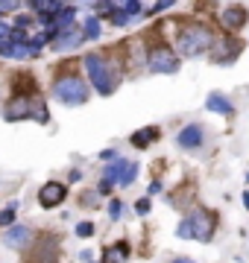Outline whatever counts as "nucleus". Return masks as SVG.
Segmentation results:
<instances>
[{
    "mask_svg": "<svg viewBox=\"0 0 249 263\" xmlns=\"http://www.w3.org/2000/svg\"><path fill=\"white\" fill-rule=\"evenodd\" d=\"M85 73H88V82L94 85L103 97L115 94L117 85H120V73H117L115 62L109 56H103V53H88L85 56Z\"/></svg>",
    "mask_w": 249,
    "mask_h": 263,
    "instance_id": "1",
    "label": "nucleus"
},
{
    "mask_svg": "<svg viewBox=\"0 0 249 263\" xmlns=\"http://www.w3.org/2000/svg\"><path fill=\"white\" fill-rule=\"evenodd\" d=\"M214 216L205 214V211H191V214L182 216V222L176 226V237L179 240H197V243H211L214 237Z\"/></svg>",
    "mask_w": 249,
    "mask_h": 263,
    "instance_id": "2",
    "label": "nucleus"
},
{
    "mask_svg": "<svg viewBox=\"0 0 249 263\" xmlns=\"http://www.w3.org/2000/svg\"><path fill=\"white\" fill-rule=\"evenodd\" d=\"M88 94H91L88 82L77 73H65L53 82V100L62 105H82L88 103Z\"/></svg>",
    "mask_w": 249,
    "mask_h": 263,
    "instance_id": "3",
    "label": "nucleus"
},
{
    "mask_svg": "<svg viewBox=\"0 0 249 263\" xmlns=\"http://www.w3.org/2000/svg\"><path fill=\"white\" fill-rule=\"evenodd\" d=\"M208 47H211V29L200 27V24L182 27L179 32H176V50H179V56L197 59V56H202Z\"/></svg>",
    "mask_w": 249,
    "mask_h": 263,
    "instance_id": "4",
    "label": "nucleus"
},
{
    "mask_svg": "<svg viewBox=\"0 0 249 263\" xmlns=\"http://www.w3.org/2000/svg\"><path fill=\"white\" fill-rule=\"evenodd\" d=\"M179 67H182L179 53H173L167 47H153L147 56V70H153V73H176Z\"/></svg>",
    "mask_w": 249,
    "mask_h": 263,
    "instance_id": "5",
    "label": "nucleus"
},
{
    "mask_svg": "<svg viewBox=\"0 0 249 263\" xmlns=\"http://www.w3.org/2000/svg\"><path fill=\"white\" fill-rule=\"evenodd\" d=\"M65 199H67V187L62 184V181H47V184H41V190H39V205L44 208V211H53V208H59Z\"/></svg>",
    "mask_w": 249,
    "mask_h": 263,
    "instance_id": "6",
    "label": "nucleus"
},
{
    "mask_svg": "<svg viewBox=\"0 0 249 263\" xmlns=\"http://www.w3.org/2000/svg\"><path fill=\"white\" fill-rule=\"evenodd\" d=\"M202 141H205V129H202L200 123H188L185 129L176 132V146H179V149H188V152L200 149Z\"/></svg>",
    "mask_w": 249,
    "mask_h": 263,
    "instance_id": "7",
    "label": "nucleus"
},
{
    "mask_svg": "<svg viewBox=\"0 0 249 263\" xmlns=\"http://www.w3.org/2000/svg\"><path fill=\"white\" fill-rule=\"evenodd\" d=\"M35 111L39 108H32L27 97H12L9 105L3 108V117H6V123H18V120H27V117H35Z\"/></svg>",
    "mask_w": 249,
    "mask_h": 263,
    "instance_id": "8",
    "label": "nucleus"
},
{
    "mask_svg": "<svg viewBox=\"0 0 249 263\" xmlns=\"http://www.w3.org/2000/svg\"><path fill=\"white\" fill-rule=\"evenodd\" d=\"M29 243H32V228L29 226H9L6 234H3V246L12 249V252H21V249H27Z\"/></svg>",
    "mask_w": 249,
    "mask_h": 263,
    "instance_id": "9",
    "label": "nucleus"
},
{
    "mask_svg": "<svg viewBox=\"0 0 249 263\" xmlns=\"http://www.w3.org/2000/svg\"><path fill=\"white\" fill-rule=\"evenodd\" d=\"M82 41H85V32H82V27L62 29V32L53 38V50H56V53H67V50H77Z\"/></svg>",
    "mask_w": 249,
    "mask_h": 263,
    "instance_id": "10",
    "label": "nucleus"
},
{
    "mask_svg": "<svg viewBox=\"0 0 249 263\" xmlns=\"http://www.w3.org/2000/svg\"><path fill=\"white\" fill-rule=\"evenodd\" d=\"M158 135L162 132L155 129V126H144V129H138V132H132V138H129V143H132L135 149H150L155 141H158Z\"/></svg>",
    "mask_w": 249,
    "mask_h": 263,
    "instance_id": "11",
    "label": "nucleus"
},
{
    "mask_svg": "<svg viewBox=\"0 0 249 263\" xmlns=\"http://www.w3.org/2000/svg\"><path fill=\"white\" fill-rule=\"evenodd\" d=\"M205 108L214 114H223V117H229L232 111H235V105H232V100L226 94H220V91H211L208 100H205Z\"/></svg>",
    "mask_w": 249,
    "mask_h": 263,
    "instance_id": "12",
    "label": "nucleus"
},
{
    "mask_svg": "<svg viewBox=\"0 0 249 263\" xmlns=\"http://www.w3.org/2000/svg\"><path fill=\"white\" fill-rule=\"evenodd\" d=\"M220 21H223L226 29H240L243 24H246V9H243V6H226L223 15H220Z\"/></svg>",
    "mask_w": 249,
    "mask_h": 263,
    "instance_id": "13",
    "label": "nucleus"
},
{
    "mask_svg": "<svg viewBox=\"0 0 249 263\" xmlns=\"http://www.w3.org/2000/svg\"><path fill=\"white\" fill-rule=\"evenodd\" d=\"M126 164H129V161H123V158H115L112 164H109V167L103 170V179H105V181H112V184H117V181H120V176H123Z\"/></svg>",
    "mask_w": 249,
    "mask_h": 263,
    "instance_id": "14",
    "label": "nucleus"
},
{
    "mask_svg": "<svg viewBox=\"0 0 249 263\" xmlns=\"http://www.w3.org/2000/svg\"><path fill=\"white\" fill-rule=\"evenodd\" d=\"M126 254H129V246L117 243L115 249H105V252H103V263H123Z\"/></svg>",
    "mask_w": 249,
    "mask_h": 263,
    "instance_id": "15",
    "label": "nucleus"
},
{
    "mask_svg": "<svg viewBox=\"0 0 249 263\" xmlns=\"http://www.w3.org/2000/svg\"><path fill=\"white\" fill-rule=\"evenodd\" d=\"M82 32H85V41H97L100 32H103V29H100V18H97V15H88L85 24H82Z\"/></svg>",
    "mask_w": 249,
    "mask_h": 263,
    "instance_id": "16",
    "label": "nucleus"
},
{
    "mask_svg": "<svg viewBox=\"0 0 249 263\" xmlns=\"http://www.w3.org/2000/svg\"><path fill=\"white\" fill-rule=\"evenodd\" d=\"M138 164H126V170H123V176H120V181H117V184H120V187H129V184H132L135 179H138Z\"/></svg>",
    "mask_w": 249,
    "mask_h": 263,
    "instance_id": "17",
    "label": "nucleus"
},
{
    "mask_svg": "<svg viewBox=\"0 0 249 263\" xmlns=\"http://www.w3.org/2000/svg\"><path fill=\"white\" fill-rule=\"evenodd\" d=\"M15 214H18V202H12L9 208H3V211H0V226H15Z\"/></svg>",
    "mask_w": 249,
    "mask_h": 263,
    "instance_id": "18",
    "label": "nucleus"
},
{
    "mask_svg": "<svg viewBox=\"0 0 249 263\" xmlns=\"http://www.w3.org/2000/svg\"><path fill=\"white\" fill-rule=\"evenodd\" d=\"M120 214H123V202L120 199H112L109 202V219H120Z\"/></svg>",
    "mask_w": 249,
    "mask_h": 263,
    "instance_id": "19",
    "label": "nucleus"
},
{
    "mask_svg": "<svg viewBox=\"0 0 249 263\" xmlns=\"http://www.w3.org/2000/svg\"><path fill=\"white\" fill-rule=\"evenodd\" d=\"M21 0H0V12H18Z\"/></svg>",
    "mask_w": 249,
    "mask_h": 263,
    "instance_id": "20",
    "label": "nucleus"
},
{
    "mask_svg": "<svg viewBox=\"0 0 249 263\" xmlns=\"http://www.w3.org/2000/svg\"><path fill=\"white\" fill-rule=\"evenodd\" d=\"M94 234V222H79L77 226V237H91Z\"/></svg>",
    "mask_w": 249,
    "mask_h": 263,
    "instance_id": "21",
    "label": "nucleus"
},
{
    "mask_svg": "<svg viewBox=\"0 0 249 263\" xmlns=\"http://www.w3.org/2000/svg\"><path fill=\"white\" fill-rule=\"evenodd\" d=\"M135 211H138L141 216L150 214V196H147V199H138V202H135Z\"/></svg>",
    "mask_w": 249,
    "mask_h": 263,
    "instance_id": "22",
    "label": "nucleus"
},
{
    "mask_svg": "<svg viewBox=\"0 0 249 263\" xmlns=\"http://www.w3.org/2000/svg\"><path fill=\"white\" fill-rule=\"evenodd\" d=\"M112 187H115V184H112V181H100V187H97V193H100V196H109V193H112Z\"/></svg>",
    "mask_w": 249,
    "mask_h": 263,
    "instance_id": "23",
    "label": "nucleus"
},
{
    "mask_svg": "<svg viewBox=\"0 0 249 263\" xmlns=\"http://www.w3.org/2000/svg\"><path fill=\"white\" fill-rule=\"evenodd\" d=\"M79 202H82V208H94L97 205V196H94V193H88V196H82Z\"/></svg>",
    "mask_w": 249,
    "mask_h": 263,
    "instance_id": "24",
    "label": "nucleus"
},
{
    "mask_svg": "<svg viewBox=\"0 0 249 263\" xmlns=\"http://www.w3.org/2000/svg\"><path fill=\"white\" fill-rule=\"evenodd\" d=\"M158 193H162V181H153L150 190H147V196H158Z\"/></svg>",
    "mask_w": 249,
    "mask_h": 263,
    "instance_id": "25",
    "label": "nucleus"
},
{
    "mask_svg": "<svg viewBox=\"0 0 249 263\" xmlns=\"http://www.w3.org/2000/svg\"><path fill=\"white\" fill-rule=\"evenodd\" d=\"M100 158H103V161H115L117 152H115V149H103V152H100Z\"/></svg>",
    "mask_w": 249,
    "mask_h": 263,
    "instance_id": "26",
    "label": "nucleus"
},
{
    "mask_svg": "<svg viewBox=\"0 0 249 263\" xmlns=\"http://www.w3.org/2000/svg\"><path fill=\"white\" fill-rule=\"evenodd\" d=\"M29 21H32V18H27V15H18V18H15V24H18V29H24V27H29Z\"/></svg>",
    "mask_w": 249,
    "mask_h": 263,
    "instance_id": "27",
    "label": "nucleus"
},
{
    "mask_svg": "<svg viewBox=\"0 0 249 263\" xmlns=\"http://www.w3.org/2000/svg\"><path fill=\"white\" fill-rule=\"evenodd\" d=\"M67 179H70V181H79V179H82V173H79V170H70V173H67Z\"/></svg>",
    "mask_w": 249,
    "mask_h": 263,
    "instance_id": "28",
    "label": "nucleus"
},
{
    "mask_svg": "<svg viewBox=\"0 0 249 263\" xmlns=\"http://www.w3.org/2000/svg\"><path fill=\"white\" fill-rule=\"evenodd\" d=\"M170 263H197V260H193V257H173Z\"/></svg>",
    "mask_w": 249,
    "mask_h": 263,
    "instance_id": "29",
    "label": "nucleus"
},
{
    "mask_svg": "<svg viewBox=\"0 0 249 263\" xmlns=\"http://www.w3.org/2000/svg\"><path fill=\"white\" fill-rule=\"evenodd\" d=\"M243 208H249V190L243 193Z\"/></svg>",
    "mask_w": 249,
    "mask_h": 263,
    "instance_id": "30",
    "label": "nucleus"
},
{
    "mask_svg": "<svg viewBox=\"0 0 249 263\" xmlns=\"http://www.w3.org/2000/svg\"><path fill=\"white\" fill-rule=\"evenodd\" d=\"M246 184H249V173H246Z\"/></svg>",
    "mask_w": 249,
    "mask_h": 263,
    "instance_id": "31",
    "label": "nucleus"
}]
</instances>
